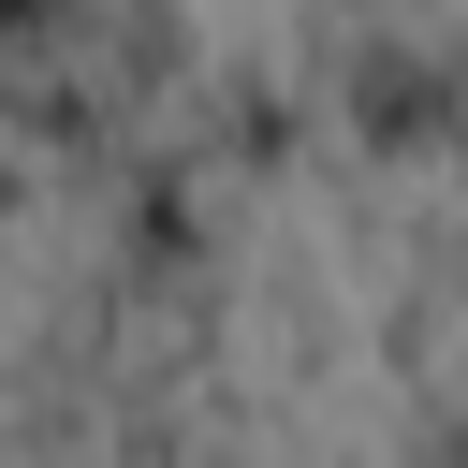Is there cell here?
Wrapping results in <instances>:
<instances>
[{"label": "cell", "instance_id": "cell-1", "mask_svg": "<svg viewBox=\"0 0 468 468\" xmlns=\"http://www.w3.org/2000/svg\"><path fill=\"white\" fill-rule=\"evenodd\" d=\"M439 102H453V88L410 73V58H366V73H351V117H366L380 146H395V132H439Z\"/></svg>", "mask_w": 468, "mask_h": 468}, {"label": "cell", "instance_id": "cell-2", "mask_svg": "<svg viewBox=\"0 0 468 468\" xmlns=\"http://www.w3.org/2000/svg\"><path fill=\"white\" fill-rule=\"evenodd\" d=\"M58 44H73V0H0V88H29Z\"/></svg>", "mask_w": 468, "mask_h": 468}]
</instances>
